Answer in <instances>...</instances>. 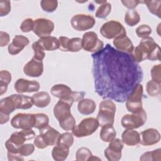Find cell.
Returning a JSON list of instances; mask_svg holds the SVG:
<instances>
[{
	"label": "cell",
	"instance_id": "obj_4",
	"mask_svg": "<svg viewBox=\"0 0 161 161\" xmlns=\"http://www.w3.org/2000/svg\"><path fill=\"white\" fill-rule=\"evenodd\" d=\"M35 137V132L31 128L23 129L19 131L14 132L5 142V147L8 152L20 154V147L26 140H31Z\"/></svg>",
	"mask_w": 161,
	"mask_h": 161
},
{
	"label": "cell",
	"instance_id": "obj_46",
	"mask_svg": "<svg viewBox=\"0 0 161 161\" xmlns=\"http://www.w3.org/2000/svg\"><path fill=\"white\" fill-rule=\"evenodd\" d=\"M121 2L125 7L130 9H133L139 3H141V1L138 0H122Z\"/></svg>",
	"mask_w": 161,
	"mask_h": 161
},
{
	"label": "cell",
	"instance_id": "obj_25",
	"mask_svg": "<svg viewBox=\"0 0 161 161\" xmlns=\"http://www.w3.org/2000/svg\"><path fill=\"white\" fill-rule=\"evenodd\" d=\"M44 50L54 51L59 48V41L55 36H48L37 40Z\"/></svg>",
	"mask_w": 161,
	"mask_h": 161
},
{
	"label": "cell",
	"instance_id": "obj_39",
	"mask_svg": "<svg viewBox=\"0 0 161 161\" xmlns=\"http://www.w3.org/2000/svg\"><path fill=\"white\" fill-rule=\"evenodd\" d=\"M74 143L73 134L69 132H65L60 135L57 144L70 147Z\"/></svg>",
	"mask_w": 161,
	"mask_h": 161
},
{
	"label": "cell",
	"instance_id": "obj_49",
	"mask_svg": "<svg viewBox=\"0 0 161 161\" xmlns=\"http://www.w3.org/2000/svg\"><path fill=\"white\" fill-rule=\"evenodd\" d=\"M7 155H8V159L9 161H14V160L23 161V160H24L23 156L19 153H12L8 152Z\"/></svg>",
	"mask_w": 161,
	"mask_h": 161
},
{
	"label": "cell",
	"instance_id": "obj_8",
	"mask_svg": "<svg viewBox=\"0 0 161 161\" xmlns=\"http://www.w3.org/2000/svg\"><path fill=\"white\" fill-rule=\"evenodd\" d=\"M147 118V113L143 109L138 113L124 115L121 118V123L125 129L133 130L143 126L146 123Z\"/></svg>",
	"mask_w": 161,
	"mask_h": 161
},
{
	"label": "cell",
	"instance_id": "obj_31",
	"mask_svg": "<svg viewBox=\"0 0 161 161\" xmlns=\"http://www.w3.org/2000/svg\"><path fill=\"white\" fill-rule=\"evenodd\" d=\"M140 21V16L138 13L135 9H130L125 14V22L129 26H134Z\"/></svg>",
	"mask_w": 161,
	"mask_h": 161
},
{
	"label": "cell",
	"instance_id": "obj_44",
	"mask_svg": "<svg viewBox=\"0 0 161 161\" xmlns=\"http://www.w3.org/2000/svg\"><path fill=\"white\" fill-rule=\"evenodd\" d=\"M11 11V2L8 0L0 1V16H6Z\"/></svg>",
	"mask_w": 161,
	"mask_h": 161
},
{
	"label": "cell",
	"instance_id": "obj_29",
	"mask_svg": "<svg viewBox=\"0 0 161 161\" xmlns=\"http://www.w3.org/2000/svg\"><path fill=\"white\" fill-rule=\"evenodd\" d=\"M141 3L146 4L149 11L160 18L161 16V1L160 0H146L141 1Z\"/></svg>",
	"mask_w": 161,
	"mask_h": 161
},
{
	"label": "cell",
	"instance_id": "obj_16",
	"mask_svg": "<svg viewBox=\"0 0 161 161\" xmlns=\"http://www.w3.org/2000/svg\"><path fill=\"white\" fill-rule=\"evenodd\" d=\"M43 72V61L33 57L23 67L24 74L29 77H38L42 75Z\"/></svg>",
	"mask_w": 161,
	"mask_h": 161
},
{
	"label": "cell",
	"instance_id": "obj_33",
	"mask_svg": "<svg viewBox=\"0 0 161 161\" xmlns=\"http://www.w3.org/2000/svg\"><path fill=\"white\" fill-rule=\"evenodd\" d=\"M140 160L141 161H160L161 149L157 148L152 151L145 152L140 156Z\"/></svg>",
	"mask_w": 161,
	"mask_h": 161
},
{
	"label": "cell",
	"instance_id": "obj_9",
	"mask_svg": "<svg viewBox=\"0 0 161 161\" xmlns=\"http://www.w3.org/2000/svg\"><path fill=\"white\" fill-rule=\"evenodd\" d=\"M100 33L107 39H113L119 35H126V31L120 22L111 20L106 21L101 26Z\"/></svg>",
	"mask_w": 161,
	"mask_h": 161
},
{
	"label": "cell",
	"instance_id": "obj_17",
	"mask_svg": "<svg viewBox=\"0 0 161 161\" xmlns=\"http://www.w3.org/2000/svg\"><path fill=\"white\" fill-rule=\"evenodd\" d=\"M14 87L16 91L19 94L37 92L40 89V84L36 80H29L21 78L15 82Z\"/></svg>",
	"mask_w": 161,
	"mask_h": 161
},
{
	"label": "cell",
	"instance_id": "obj_36",
	"mask_svg": "<svg viewBox=\"0 0 161 161\" xmlns=\"http://www.w3.org/2000/svg\"><path fill=\"white\" fill-rule=\"evenodd\" d=\"M111 5L110 3L106 2L99 6L95 13V16L98 18L104 19L109 15V14L111 13Z\"/></svg>",
	"mask_w": 161,
	"mask_h": 161
},
{
	"label": "cell",
	"instance_id": "obj_22",
	"mask_svg": "<svg viewBox=\"0 0 161 161\" xmlns=\"http://www.w3.org/2000/svg\"><path fill=\"white\" fill-rule=\"evenodd\" d=\"M122 142L128 146H135L140 143V133L134 130L126 129L121 135Z\"/></svg>",
	"mask_w": 161,
	"mask_h": 161
},
{
	"label": "cell",
	"instance_id": "obj_43",
	"mask_svg": "<svg viewBox=\"0 0 161 161\" xmlns=\"http://www.w3.org/2000/svg\"><path fill=\"white\" fill-rule=\"evenodd\" d=\"M35 150V146L31 143H24L19 148V153L23 157L31 155Z\"/></svg>",
	"mask_w": 161,
	"mask_h": 161
},
{
	"label": "cell",
	"instance_id": "obj_41",
	"mask_svg": "<svg viewBox=\"0 0 161 161\" xmlns=\"http://www.w3.org/2000/svg\"><path fill=\"white\" fill-rule=\"evenodd\" d=\"M135 33L138 37L143 39L149 36L152 33V28L147 25H142L136 28Z\"/></svg>",
	"mask_w": 161,
	"mask_h": 161
},
{
	"label": "cell",
	"instance_id": "obj_42",
	"mask_svg": "<svg viewBox=\"0 0 161 161\" xmlns=\"http://www.w3.org/2000/svg\"><path fill=\"white\" fill-rule=\"evenodd\" d=\"M161 64H158L152 67L150 70L151 77L153 80L161 84Z\"/></svg>",
	"mask_w": 161,
	"mask_h": 161
},
{
	"label": "cell",
	"instance_id": "obj_32",
	"mask_svg": "<svg viewBox=\"0 0 161 161\" xmlns=\"http://www.w3.org/2000/svg\"><path fill=\"white\" fill-rule=\"evenodd\" d=\"M58 121L60 126L65 131L72 130L75 126V119L72 114L67 115Z\"/></svg>",
	"mask_w": 161,
	"mask_h": 161
},
{
	"label": "cell",
	"instance_id": "obj_40",
	"mask_svg": "<svg viewBox=\"0 0 161 161\" xmlns=\"http://www.w3.org/2000/svg\"><path fill=\"white\" fill-rule=\"evenodd\" d=\"M32 48L34 51V55L33 57H34L36 60L42 61L43 59L45 58V53L44 52L43 48L40 45V43H38V41L33 43Z\"/></svg>",
	"mask_w": 161,
	"mask_h": 161
},
{
	"label": "cell",
	"instance_id": "obj_19",
	"mask_svg": "<svg viewBox=\"0 0 161 161\" xmlns=\"http://www.w3.org/2000/svg\"><path fill=\"white\" fill-rule=\"evenodd\" d=\"M39 132L47 146L56 145L61 135L57 130L49 125L39 130Z\"/></svg>",
	"mask_w": 161,
	"mask_h": 161
},
{
	"label": "cell",
	"instance_id": "obj_11",
	"mask_svg": "<svg viewBox=\"0 0 161 161\" xmlns=\"http://www.w3.org/2000/svg\"><path fill=\"white\" fill-rule=\"evenodd\" d=\"M70 23L74 30L82 31L91 29L95 25L96 20L91 15L77 14L72 17Z\"/></svg>",
	"mask_w": 161,
	"mask_h": 161
},
{
	"label": "cell",
	"instance_id": "obj_10",
	"mask_svg": "<svg viewBox=\"0 0 161 161\" xmlns=\"http://www.w3.org/2000/svg\"><path fill=\"white\" fill-rule=\"evenodd\" d=\"M82 47L84 50L94 53L99 52L104 48V43L98 38L95 32L87 31L82 36Z\"/></svg>",
	"mask_w": 161,
	"mask_h": 161
},
{
	"label": "cell",
	"instance_id": "obj_2",
	"mask_svg": "<svg viewBox=\"0 0 161 161\" xmlns=\"http://www.w3.org/2000/svg\"><path fill=\"white\" fill-rule=\"evenodd\" d=\"M130 55L138 64L146 59L151 61L160 60V48L153 38L148 36L142 39L138 45L133 48Z\"/></svg>",
	"mask_w": 161,
	"mask_h": 161
},
{
	"label": "cell",
	"instance_id": "obj_38",
	"mask_svg": "<svg viewBox=\"0 0 161 161\" xmlns=\"http://www.w3.org/2000/svg\"><path fill=\"white\" fill-rule=\"evenodd\" d=\"M42 9L47 13H52L56 10L58 6V1L55 0H42L40 1Z\"/></svg>",
	"mask_w": 161,
	"mask_h": 161
},
{
	"label": "cell",
	"instance_id": "obj_21",
	"mask_svg": "<svg viewBox=\"0 0 161 161\" xmlns=\"http://www.w3.org/2000/svg\"><path fill=\"white\" fill-rule=\"evenodd\" d=\"M113 45L118 50L130 54L133 50V44L126 35H119L113 41Z\"/></svg>",
	"mask_w": 161,
	"mask_h": 161
},
{
	"label": "cell",
	"instance_id": "obj_7",
	"mask_svg": "<svg viewBox=\"0 0 161 161\" xmlns=\"http://www.w3.org/2000/svg\"><path fill=\"white\" fill-rule=\"evenodd\" d=\"M143 93V86L137 84L126 100V108L132 113H138L143 109L142 97Z\"/></svg>",
	"mask_w": 161,
	"mask_h": 161
},
{
	"label": "cell",
	"instance_id": "obj_14",
	"mask_svg": "<svg viewBox=\"0 0 161 161\" xmlns=\"http://www.w3.org/2000/svg\"><path fill=\"white\" fill-rule=\"evenodd\" d=\"M123 142L119 138H115L111 142L104 150V154L109 161H118L121 158Z\"/></svg>",
	"mask_w": 161,
	"mask_h": 161
},
{
	"label": "cell",
	"instance_id": "obj_24",
	"mask_svg": "<svg viewBox=\"0 0 161 161\" xmlns=\"http://www.w3.org/2000/svg\"><path fill=\"white\" fill-rule=\"evenodd\" d=\"M31 97L33 104L40 108L47 107L51 101L50 94L47 92L45 91L37 92L35 93Z\"/></svg>",
	"mask_w": 161,
	"mask_h": 161
},
{
	"label": "cell",
	"instance_id": "obj_26",
	"mask_svg": "<svg viewBox=\"0 0 161 161\" xmlns=\"http://www.w3.org/2000/svg\"><path fill=\"white\" fill-rule=\"evenodd\" d=\"M51 94L55 97L62 99L69 96L72 92L70 87L65 84H58L52 87L50 90Z\"/></svg>",
	"mask_w": 161,
	"mask_h": 161
},
{
	"label": "cell",
	"instance_id": "obj_18",
	"mask_svg": "<svg viewBox=\"0 0 161 161\" xmlns=\"http://www.w3.org/2000/svg\"><path fill=\"white\" fill-rule=\"evenodd\" d=\"M140 143L145 146H150L157 144L160 140V134L155 128H148L140 134Z\"/></svg>",
	"mask_w": 161,
	"mask_h": 161
},
{
	"label": "cell",
	"instance_id": "obj_23",
	"mask_svg": "<svg viewBox=\"0 0 161 161\" xmlns=\"http://www.w3.org/2000/svg\"><path fill=\"white\" fill-rule=\"evenodd\" d=\"M96 108L95 102L91 99H82L79 101L77 109L79 112L84 115H89L92 114Z\"/></svg>",
	"mask_w": 161,
	"mask_h": 161
},
{
	"label": "cell",
	"instance_id": "obj_30",
	"mask_svg": "<svg viewBox=\"0 0 161 161\" xmlns=\"http://www.w3.org/2000/svg\"><path fill=\"white\" fill-rule=\"evenodd\" d=\"M11 74L6 70L0 72V95L2 96L6 92L8 86L11 81Z\"/></svg>",
	"mask_w": 161,
	"mask_h": 161
},
{
	"label": "cell",
	"instance_id": "obj_6",
	"mask_svg": "<svg viewBox=\"0 0 161 161\" xmlns=\"http://www.w3.org/2000/svg\"><path fill=\"white\" fill-rule=\"evenodd\" d=\"M99 126L96 118L89 117L83 119L72 129V134L77 137L88 136L94 133Z\"/></svg>",
	"mask_w": 161,
	"mask_h": 161
},
{
	"label": "cell",
	"instance_id": "obj_13",
	"mask_svg": "<svg viewBox=\"0 0 161 161\" xmlns=\"http://www.w3.org/2000/svg\"><path fill=\"white\" fill-rule=\"evenodd\" d=\"M11 125L16 129H30L34 128L35 114L19 113L11 119Z\"/></svg>",
	"mask_w": 161,
	"mask_h": 161
},
{
	"label": "cell",
	"instance_id": "obj_27",
	"mask_svg": "<svg viewBox=\"0 0 161 161\" xmlns=\"http://www.w3.org/2000/svg\"><path fill=\"white\" fill-rule=\"evenodd\" d=\"M69 153V147L57 144L52 150V156L56 161L65 160Z\"/></svg>",
	"mask_w": 161,
	"mask_h": 161
},
{
	"label": "cell",
	"instance_id": "obj_35",
	"mask_svg": "<svg viewBox=\"0 0 161 161\" xmlns=\"http://www.w3.org/2000/svg\"><path fill=\"white\" fill-rule=\"evenodd\" d=\"M35 114V125L34 128L40 130L48 125L49 118L44 113H36Z\"/></svg>",
	"mask_w": 161,
	"mask_h": 161
},
{
	"label": "cell",
	"instance_id": "obj_20",
	"mask_svg": "<svg viewBox=\"0 0 161 161\" xmlns=\"http://www.w3.org/2000/svg\"><path fill=\"white\" fill-rule=\"evenodd\" d=\"M29 39L23 35H16L8 47V53L12 55L19 53L29 43Z\"/></svg>",
	"mask_w": 161,
	"mask_h": 161
},
{
	"label": "cell",
	"instance_id": "obj_12",
	"mask_svg": "<svg viewBox=\"0 0 161 161\" xmlns=\"http://www.w3.org/2000/svg\"><path fill=\"white\" fill-rule=\"evenodd\" d=\"M54 30V23L50 19L40 18L34 20L33 32L40 38L50 36Z\"/></svg>",
	"mask_w": 161,
	"mask_h": 161
},
{
	"label": "cell",
	"instance_id": "obj_1",
	"mask_svg": "<svg viewBox=\"0 0 161 161\" xmlns=\"http://www.w3.org/2000/svg\"><path fill=\"white\" fill-rule=\"evenodd\" d=\"M95 92L103 99L124 103L142 80L143 70L130 54L108 43L91 55Z\"/></svg>",
	"mask_w": 161,
	"mask_h": 161
},
{
	"label": "cell",
	"instance_id": "obj_34",
	"mask_svg": "<svg viewBox=\"0 0 161 161\" xmlns=\"http://www.w3.org/2000/svg\"><path fill=\"white\" fill-rule=\"evenodd\" d=\"M146 91L147 94L152 97L158 96L160 92V83L153 80L148 81L146 85Z\"/></svg>",
	"mask_w": 161,
	"mask_h": 161
},
{
	"label": "cell",
	"instance_id": "obj_15",
	"mask_svg": "<svg viewBox=\"0 0 161 161\" xmlns=\"http://www.w3.org/2000/svg\"><path fill=\"white\" fill-rule=\"evenodd\" d=\"M59 49L63 52H77L82 48V39L79 37L69 38L61 36L58 38Z\"/></svg>",
	"mask_w": 161,
	"mask_h": 161
},
{
	"label": "cell",
	"instance_id": "obj_48",
	"mask_svg": "<svg viewBox=\"0 0 161 161\" xmlns=\"http://www.w3.org/2000/svg\"><path fill=\"white\" fill-rule=\"evenodd\" d=\"M33 143H34L35 146L40 149H43L48 147L47 145V144L45 143V142L43 141L42 136L40 134L36 136Z\"/></svg>",
	"mask_w": 161,
	"mask_h": 161
},
{
	"label": "cell",
	"instance_id": "obj_5",
	"mask_svg": "<svg viewBox=\"0 0 161 161\" xmlns=\"http://www.w3.org/2000/svg\"><path fill=\"white\" fill-rule=\"evenodd\" d=\"M116 105L111 99L103 100L99 103L97 120L100 126L106 125H113L116 113Z\"/></svg>",
	"mask_w": 161,
	"mask_h": 161
},
{
	"label": "cell",
	"instance_id": "obj_37",
	"mask_svg": "<svg viewBox=\"0 0 161 161\" xmlns=\"http://www.w3.org/2000/svg\"><path fill=\"white\" fill-rule=\"evenodd\" d=\"M92 156V152L88 148L80 147L76 152L75 159L78 161H87L90 160Z\"/></svg>",
	"mask_w": 161,
	"mask_h": 161
},
{
	"label": "cell",
	"instance_id": "obj_47",
	"mask_svg": "<svg viewBox=\"0 0 161 161\" xmlns=\"http://www.w3.org/2000/svg\"><path fill=\"white\" fill-rule=\"evenodd\" d=\"M10 40V36L8 33L3 31H0V47H3L8 44Z\"/></svg>",
	"mask_w": 161,
	"mask_h": 161
},
{
	"label": "cell",
	"instance_id": "obj_28",
	"mask_svg": "<svg viewBox=\"0 0 161 161\" xmlns=\"http://www.w3.org/2000/svg\"><path fill=\"white\" fill-rule=\"evenodd\" d=\"M101 127L99 136L103 142L109 143L116 138V132L112 125H106Z\"/></svg>",
	"mask_w": 161,
	"mask_h": 161
},
{
	"label": "cell",
	"instance_id": "obj_3",
	"mask_svg": "<svg viewBox=\"0 0 161 161\" xmlns=\"http://www.w3.org/2000/svg\"><path fill=\"white\" fill-rule=\"evenodd\" d=\"M33 104L31 97L14 94L0 101V114L9 116L15 109H28L31 108Z\"/></svg>",
	"mask_w": 161,
	"mask_h": 161
},
{
	"label": "cell",
	"instance_id": "obj_45",
	"mask_svg": "<svg viewBox=\"0 0 161 161\" xmlns=\"http://www.w3.org/2000/svg\"><path fill=\"white\" fill-rule=\"evenodd\" d=\"M34 21L32 18H26L23 21L20 25L21 30L24 33H28L33 30Z\"/></svg>",
	"mask_w": 161,
	"mask_h": 161
}]
</instances>
